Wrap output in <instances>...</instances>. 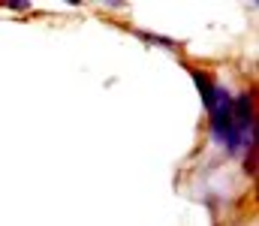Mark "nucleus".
I'll return each instance as SVG.
<instances>
[{
    "mask_svg": "<svg viewBox=\"0 0 259 226\" xmlns=\"http://www.w3.org/2000/svg\"><path fill=\"white\" fill-rule=\"evenodd\" d=\"M232 124L244 139L253 136V97L250 94H238L232 100Z\"/></svg>",
    "mask_w": 259,
    "mask_h": 226,
    "instance_id": "nucleus-1",
    "label": "nucleus"
},
{
    "mask_svg": "<svg viewBox=\"0 0 259 226\" xmlns=\"http://www.w3.org/2000/svg\"><path fill=\"white\" fill-rule=\"evenodd\" d=\"M6 6H9V9H18V12H21V9H27V6H30V0H6Z\"/></svg>",
    "mask_w": 259,
    "mask_h": 226,
    "instance_id": "nucleus-3",
    "label": "nucleus"
},
{
    "mask_svg": "<svg viewBox=\"0 0 259 226\" xmlns=\"http://www.w3.org/2000/svg\"><path fill=\"white\" fill-rule=\"evenodd\" d=\"M193 81L196 87H199V94H202V106L211 112V106H214V91H217V84H211V78L205 73H193Z\"/></svg>",
    "mask_w": 259,
    "mask_h": 226,
    "instance_id": "nucleus-2",
    "label": "nucleus"
}]
</instances>
